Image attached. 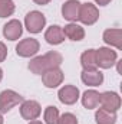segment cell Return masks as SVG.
<instances>
[{
    "mask_svg": "<svg viewBox=\"0 0 122 124\" xmlns=\"http://www.w3.org/2000/svg\"><path fill=\"white\" fill-rule=\"evenodd\" d=\"M63 62V58L59 52L56 51H50L42 56H36L29 62V69H30L33 74L36 75H42L43 72L52 69V68H56V66H61V63Z\"/></svg>",
    "mask_w": 122,
    "mask_h": 124,
    "instance_id": "obj_1",
    "label": "cell"
},
{
    "mask_svg": "<svg viewBox=\"0 0 122 124\" xmlns=\"http://www.w3.org/2000/svg\"><path fill=\"white\" fill-rule=\"evenodd\" d=\"M23 102V97L13 90H4L0 93V113H9L13 107Z\"/></svg>",
    "mask_w": 122,
    "mask_h": 124,
    "instance_id": "obj_2",
    "label": "cell"
},
{
    "mask_svg": "<svg viewBox=\"0 0 122 124\" xmlns=\"http://www.w3.org/2000/svg\"><path fill=\"white\" fill-rule=\"evenodd\" d=\"M46 25V17L43 13L37 10H32L25 17V26L30 33H39Z\"/></svg>",
    "mask_w": 122,
    "mask_h": 124,
    "instance_id": "obj_3",
    "label": "cell"
},
{
    "mask_svg": "<svg viewBox=\"0 0 122 124\" xmlns=\"http://www.w3.org/2000/svg\"><path fill=\"white\" fill-rule=\"evenodd\" d=\"M95 58H96V65L99 68L109 69L116 62L118 55L111 48H99V49H95Z\"/></svg>",
    "mask_w": 122,
    "mask_h": 124,
    "instance_id": "obj_4",
    "label": "cell"
},
{
    "mask_svg": "<svg viewBox=\"0 0 122 124\" xmlns=\"http://www.w3.org/2000/svg\"><path fill=\"white\" fill-rule=\"evenodd\" d=\"M39 49H40V43L33 38H27V39H23L17 43L16 54L22 58H30L39 52Z\"/></svg>",
    "mask_w": 122,
    "mask_h": 124,
    "instance_id": "obj_5",
    "label": "cell"
},
{
    "mask_svg": "<svg viewBox=\"0 0 122 124\" xmlns=\"http://www.w3.org/2000/svg\"><path fill=\"white\" fill-rule=\"evenodd\" d=\"M99 19V10L92 3H83L79 7V16L78 20H81L83 25H93Z\"/></svg>",
    "mask_w": 122,
    "mask_h": 124,
    "instance_id": "obj_6",
    "label": "cell"
},
{
    "mask_svg": "<svg viewBox=\"0 0 122 124\" xmlns=\"http://www.w3.org/2000/svg\"><path fill=\"white\" fill-rule=\"evenodd\" d=\"M42 81L46 88H56L63 82V71L59 66L52 68L42 74Z\"/></svg>",
    "mask_w": 122,
    "mask_h": 124,
    "instance_id": "obj_7",
    "label": "cell"
},
{
    "mask_svg": "<svg viewBox=\"0 0 122 124\" xmlns=\"http://www.w3.org/2000/svg\"><path fill=\"white\" fill-rule=\"evenodd\" d=\"M42 113V108H40V104L34 100H27V101H23L22 105H20V116L25 118V120H36Z\"/></svg>",
    "mask_w": 122,
    "mask_h": 124,
    "instance_id": "obj_8",
    "label": "cell"
},
{
    "mask_svg": "<svg viewBox=\"0 0 122 124\" xmlns=\"http://www.w3.org/2000/svg\"><path fill=\"white\" fill-rule=\"evenodd\" d=\"M99 104L102 105V108L116 113L121 108V97L114 91H106V93L101 94V102Z\"/></svg>",
    "mask_w": 122,
    "mask_h": 124,
    "instance_id": "obj_9",
    "label": "cell"
},
{
    "mask_svg": "<svg viewBox=\"0 0 122 124\" xmlns=\"http://www.w3.org/2000/svg\"><path fill=\"white\" fill-rule=\"evenodd\" d=\"M58 97H59V101L62 104L72 105L79 100V90L75 85H65L59 90Z\"/></svg>",
    "mask_w": 122,
    "mask_h": 124,
    "instance_id": "obj_10",
    "label": "cell"
},
{
    "mask_svg": "<svg viewBox=\"0 0 122 124\" xmlns=\"http://www.w3.org/2000/svg\"><path fill=\"white\" fill-rule=\"evenodd\" d=\"M23 33V26L19 20L12 19L3 26V36L9 40H17Z\"/></svg>",
    "mask_w": 122,
    "mask_h": 124,
    "instance_id": "obj_11",
    "label": "cell"
},
{
    "mask_svg": "<svg viewBox=\"0 0 122 124\" xmlns=\"http://www.w3.org/2000/svg\"><path fill=\"white\" fill-rule=\"evenodd\" d=\"M79 7L81 3L78 0H68L62 6V16L69 22H76L79 16Z\"/></svg>",
    "mask_w": 122,
    "mask_h": 124,
    "instance_id": "obj_12",
    "label": "cell"
},
{
    "mask_svg": "<svg viewBox=\"0 0 122 124\" xmlns=\"http://www.w3.org/2000/svg\"><path fill=\"white\" fill-rule=\"evenodd\" d=\"M103 40L106 45H111L116 49H122V29H106L103 32Z\"/></svg>",
    "mask_w": 122,
    "mask_h": 124,
    "instance_id": "obj_13",
    "label": "cell"
},
{
    "mask_svg": "<svg viewBox=\"0 0 122 124\" xmlns=\"http://www.w3.org/2000/svg\"><path fill=\"white\" fill-rule=\"evenodd\" d=\"M45 39L50 45H61L65 40V35H63L62 28L58 26V25H52L50 28H47V31L45 32Z\"/></svg>",
    "mask_w": 122,
    "mask_h": 124,
    "instance_id": "obj_14",
    "label": "cell"
},
{
    "mask_svg": "<svg viewBox=\"0 0 122 124\" xmlns=\"http://www.w3.org/2000/svg\"><path fill=\"white\" fill-rule=\"evenodd\" d=\"M82 82L85 85H91V87H98L103 82V74L98 69L93 71H82Z\"/></svg>",
    "mask_w": 122,
    "mask_h": 124,
    "instance_id": "obj_15",
    "label": "cell"
},
{
    "mask_svg": "<svg viewBox=\"0 0 122 124\" xmlns=\"http://www.w3.org/2000/svg\"><path fill=\"white\" fill-rule=\"evenodd\" d=\"M62 31H63V35L66 38H69L70 40H75V42H79L85 38V29L81 25H76V23H69Z\"/></svg>",
    "mask_w": 122,
    "mask_h": 124,
    "instance_id": "obj_16",
    "label": "cell"
},
{
    "mask_svg": "<svg viewBox=\"0 0 122 124\" xmlns=\"http://www.w3.org/2000/svg\"><path fill=\"white\" fill-rule=\"evenodd\" d=\"M101 102V94L95 90H88L82 95V105L86 110H93L99 105Z\"/></svg>",
    "mask_w": 122,
    "mask_h": 124,
    "instance_id": "obj_17",
    "label": "cell"
},
{
    "mask_svg": "<svg viewBox=\"0 0 122 124\" xmlns=\"http://www.w3.org/2000/svg\"><path fill=\"white\" fill-rule=\"evenodd\" d=\"M81 65L83 71H93L98 69L96 58H95V49H88L81 55Z\"/></svg>",
    "mask_w": 122,
    "mask_h": 124,
    "instance_id": "obj_18",
    "label": "cell"
},
{
    "mask_svg": "<svg viewBox=\"0 0 122 124\" xmlns=\"http://www.w3.org/2000/svg\"><path fill=\"white\" fill-rule=\"evenodd\" d=\"M96 124H115L116 123V113L108 111L105 108H99L95 114Z\"/></svg>",
    "mask_w": 122,
    "mask_h": 124,
    "instance_id": "obj_19",
    "label": "cell"
},
{
    "mask_svg": "<svg viewBox=\"0 0 122 124\" xmlns=\"http://www.w3.org/2000/svg\"><path fill=\"white\" fill-rule=\"evenodd\" d=\"M14 13L13 0H0V17H7Z\"/></svg>",
    "mask_w": 122,
    "mask_h": 124,
    "instance_id": "obj_20",
    "label": "cell"
},
{
    "mask_svg": "<svg viewBox=\"0 0 122 124\" xmlns=\"http://www.w3.org/2000/svg\"><path fill=\"white\" fill-rule=\"evenodd\" d=\"M59 118V110L55 105H49L45 110V121L46 124H56Z\"/></svg>",
    "mask_w": 122,
    "mask_h": 124,
    "instance_id": "obj_21",
    "label": "cell"
},
{
    "mask_svg": "<svg viewBox=\"0 0 122 124\" xmlns=\"http://www.w3.org/2000/svg\"><path fill=\"white\" fill-rule=\"evenodd\" d=\"M56 124H78V118L72 113H65L58 118Z\"/></svg>",
    "mask_w": 122,
    "mask_h": 124,
    "instance_id": "obj_22",
    "label": "cell"
},
{
    "mask_svg": "<svg viewBox=\"0 0 122 124\" xmlns=\"http://www.w3.org/2000/svg\"><path fill=\"white\" fill-rule=\"evenodd\" d=\"M7 58V48L3 42H0V62H3Z\"/></svg>",
    "mask_w": 122,
    "mask_h": 124,
    "instance_id": "obj_23",
    "label": "cell"
},
{
    "mask_svg": "<svg viewBox=\"0 0 122 124\" xmlns=\"http://www.w3.org/2000/svg\"><path fill=\"white\" fill-rule=\"evenodd\" d=\"M95 1H96L99 6H106V4H109L112 0H95Z\"/></svg>",
    "mask_w": 122,
    "mask_h": 124,
    "instance_id": "obj_24",
    "label": "cell"
},
{
    "mask_svg": "<svg viewBox=\"0 0 122 124\" xmlns=\"http://www.w3.org/2000/svg\"><path fill=\"white\" fill-rule=\"evenodd\" d=\"M33 1H34L36 4H40V6H43V4H47L50 0H33Z\"/></svg>",
    "mask_w": 122,
    "mask_h": 124,
    "instance_id": "obj_25",
    "label": "cell"
},
{
    "mask_svg": "<svg viewBox=\"0 0 122 124\" xmlns=\"http://www.w3.org/2000/svg\"><path fill=\"white\" fill-rule=\"evenodd\" d=\"M29 124H42V123H40V121H37V120H32Z\"/></svg>",
    "mask_w": 122,
    "mask_h": 124,
    "instance_id": "obj_26",
    "label": "cell"
},
{
    "mask_svg": "<svg viewBox=\"0 0 122 124\" xmlns=\"http://www.w3.org/2000/svg\"><path fill=\"white\" fill-rule=\"evenodd\" d=\"M1 78H3V69L0 68V81H1Z\"/></svg>",
    "mask_w": 122,
    "mask_h": 124,
    "instance_id": "obj_27",
    "label": "cell"
},
{
    "mask_svg": "<svg viewBox=\"0 0 122 124\" xmlns=\"http://www.w3.org/2000/svg\"><path fill=\"white\" fill-rule=\"evenodd\" d=\"M0 124H3V117H1V114H0Z\"/></svg>",
    "mask_w": 122,
    "mask_h": 124,
    "instance_id": "obj_28",
    "label": "cell"
}]
</instances>
